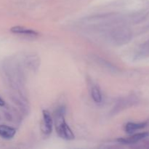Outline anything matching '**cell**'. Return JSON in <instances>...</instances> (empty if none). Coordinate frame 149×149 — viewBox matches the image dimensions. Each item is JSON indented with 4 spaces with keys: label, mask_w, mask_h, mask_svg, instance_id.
<instances>
[{
    "label": "cell",
    "mask_w": 149,
    "mask_h": 149,
    "mask_svg": "<svg viewBox=\"0 0 149 149\" xmlns=\"http://www.w3.org/2000/svg\"><path fill=\"white\" fill-rule=\"evenodd\" d=\"M65 108L61 106L55 114V125L56 132L61 138L66 141H71L75 138L74 134L65 120Z\"/></svg>",
    "instance_id": "cell-1"
},
{
    "label": "cell",
    "mask_w": 149,
    "mask_h": 149,
    "mask_svg": "<svg viewBox=\"0 0 149 149\" xmlns=\"http://www.w3.org/2000/svg\"><path fill=\"white\" fill-rule=\"evenodd\" d=\"M130 32L124 27H117L111 32V39L117 45H123L130 39Z\"/></svg>",
    "instance_id": "cell-2"
},
{
    "label": "cell",
    "mask_w": 149,
    "mask_h": 149,
    "mask_svg": "<svg viewBox=\"0 0 149 149\" xmlns=\"http://www.w3.org/2000/svg\"><path fill=\"white\" fill-rule=\"evenodd\" d=\"M43 120L42 124V130L45 135H48L52 132V119L50 113L47 111L44 110L42 112Z\"/></svg>",
    "instance_id": "cell-3"
},
{
    "label": "cell",
    "mask_w": 149,
    "mask_h": 149,
    "mask_svg": "<svg viewBox=\"0 0 149 149\" xmlns=\"http://www.w3.org/2000/svg\"><path fill=\"white\" fill-rule=\"evenodd\" d=\"M149 135L148 132H142V133H138L132 136L129 137L127 138H119L117 141L122 144H132L147 138Z\"/></svg>",
    "instance_id": "cell-4"
},
{
    "label": "cell",
    "mask_w": 149,
    "mask_h": 149,
    "mask_svg": "<svg viewBox=\"0 0 149 149\" xmlns=\"http://www.w3.org/2000/svg\"><path fill=\"white\" fill-rule=\"evenodd\" d=\"M16 134V129L7 126L0 125V137L4 139H11Z\"/></svg>",
    "instance_id": "cell-5"
},
{
    "label": "cell",
    "mask_w": 149,
    "mask_h": 149,
    "mask_svg": "<svg viewBox=\"0 0 149 149\" xmlns=\"http://www.w3.org/2000/svg\"><path fill=\"white\" fill-rule=\"evenodd\" d=\"M10 31L13 33H17V34L28 35V36H37V35H39V33L36 31L26 29V28L23 27V26H13V28H11Z\"/></svg>",
    "instance_id": "cell-6"
},
{
    "label": "cell",
    "mask_w": 149,
    "mask_h": 149,
    "mask_svg": "<svg viewBox=\"0 0 149 149\" xmlns=\"http://www.w3.org/2000/svg\"><path fill=\"white\" fill-rule=\"evenodd\" d=\"M147 125V122H143V123H132L129 122L125 126V131L127 133H132L138 130L143 129Z\"/></svg>",
    "instance_id": "cell-7"
},
{
    "label": "cell",
    "mask_w": 149,
    "mask_h": 149,
    "mask_svg": "<svg viewBox=\"0 0 149 149\" xmlns=\"http://www.w3.org/2000/svg\"><path fill=\"white\" fill-rule=\"evenodd\" d=\"M91 97L95 103H101L102 101V94L100 89L96 85H93L91 87Z\"/></svg>",
    "instance_id": "cell-8"
},
{
    "label": "cell",
    "mask_w": 149,
    "mask_h": 149,
    "mask_svg": "<svg viewBox=\"0 0 149 149\" xmlns=\"http://www.w3.org/2000/svg\"><path fill=\"white\" fill-rule=\"evenodd\" d=\"M149 55V42L143 44L138 50V57H145Z\"/></svg>",
    "instance_id": "cell-9"
},
{
    "label": "cell",
    "mask_w": 149,
    "mask_h": 149,
    "mask_svg": "<svg viewBox=\"0 0 149 149\" xmlns=\"http://www.w3.org/2000/svg\"><path fill=\"white\" fill-rule=\"evenodd\" d=\"M4 105H5V102H4V100L0 97V106H4Z\"/></svg>",
    "instance_id": "cell-10"
}]
</instances>
